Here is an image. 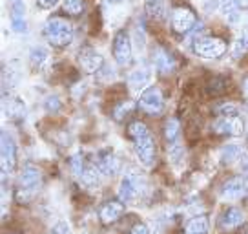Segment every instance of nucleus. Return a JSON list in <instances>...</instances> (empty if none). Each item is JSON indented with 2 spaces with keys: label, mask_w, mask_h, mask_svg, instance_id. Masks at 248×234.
<instances>
[{
  "label": "nucleus",
  "mask_w": 248,
  "mask_h": 234,
  "mask_svg": "<svg viewBox=\"0 0 248 234\" xmlns=\"http://www.w3.org/2000/svg\"><path fill=\"white\" fill-rule=\"evenodd\" d=\"M243 92H245V95L248 97V77L245 79V83H243Z\"/></svg>",
  "instance_id": "79ce46f5"
},
{
  "label": "nucleus",
  "mask_w": 248,
  "mask_h": 234,
  "mask_svg": "<svg viewBox=\"0 0 248 234\" xmlns=\"http://www.w3.org/2000/svg\"><path fill=\"white\" fill-rule=\"evenodd\" d=\"M44 106H46L47 112H57V110L61 108V99H59L57 95H51V97H47L46 99Z\"/></svg>",
  "instance_id": "72a5a7b5"
},
{
  "label": "nucleus",
  "mask_w": 248,
  "mask_h": 234,
  "mask_svg": "<svg viewBox=\"0 0 248 234\" xmlns=\"http://www.w3.org/2000/svg\"><path fill=\"white\" fill-rule=\"evenodd\" d=\"M144 9L152 18H163L166 15V0H144Z\"/></svg>",
  "instance_id": "b1692460"
},
{
  "label": "nucleus",
  "mask_w": 248,
  "mask_h": 234,
  "mask_svg": "<svg viewBox=\"0 0 248 234\" xmlns=\"http://www.w3.org/2000/svg\"><path fill=\"white\" fill-rule=\"evenodd\" d=\"M97 167H99V170H101L104 176H117V174H119V168H121L119 159H117L113 154H109V152L99 154V157H97Z\"/></svg>",
  "instance_id": "dca6fc26"
},
{
  "label": "nucleus",
  "mask_w": 248,
  "mask_h": 234,
  "mask_svg": "<svg viewBox=\"0 0 248 234\" xmlns=\"http://www.w3.org/2000/svg\"><path fill=\"white\" fill-rule=\"evenodd\" d=\"M6 114H8L9 117H13V119L22 117L24 116V101L22 99H18V97H11V99H8V102H6Z\"/></svg>",
  "instance_id": "393cba45"
},
{
  "label": "nucleus",
  "mask_w": 248,
  "mask_h": 234,
  "mask_svg": "<svg viewBox=\"0 0 248 234\" xmlns=\"http://www.w3.org/2000/svg\"><path fill=\"white\" fill-rule=\"evenodd\" d=\"M53 234H70V227L66 221H61L53 227Z\"/></svg>",
  "instance_id": "4c0bfd02"
},
{
  "label": "nucleus",
  "mask_w": 248,
  "mask_h": 234,
  "mask_svg": "<svg viewBox=\"0 0 248 234\" xmlns=\"http://www.w3.org/2000/svg\"><path fill=\"white\" fill-rule=\"evenodd\" d=\"M243 221H245L243 211L237 209V207H230V209H226V211L223 212L221 221H219V227H221L223 231H232L235 227H239Z\"/></svg>",
  "instance_id": "4468645a"
},
{
  "label": "nucleus",
  "mask_w": 248,
  "mask_h": 234,
  "mask_svg": "<svg viewBox=\"0 0 248 234\" xmlns=\"http://www.w3.org/2000/svg\"><path fill=\"white\" fill-rule=\"evenodd\" d=\"M101 174L99 167H86L84 172L80 174V185L86 188V190H95V188L101 185Z\"/></svg>",
  "instance_id": "6ab92c4d"
},
{
  "label": "nucleus",
  "mask_w": 248,
  "mask_h": 234,
  "mask_svg": "<svg viewBox=\"0 0 248 234\" xmlns=\"http://www.w3.org/2000/svg\"><path fill=\"white\" fill-rule=\"evenodd\" d=\"M168 157L173 165H181L185 161V149L179 143H171L168 147Z\"/></svg>",
  "instance_id": "bb28decb"
},
{
  "label": "nucleus",
  "mask_w": 248,
  "mask_h": 234,
  "mask_svg": "<svg viewBox=\"0 0 248 234\" xmlns=\"http://www.w3.org/2000/svg\"><path fill=\"white\" fill-rule=\"evenodd\" d=\"M202 32H204V26H202V24L194 26L192 32L186 33V35H188V37H186V44H188V46H195V44L202 39Z\"/></svg>",
  "instance_id": "c85d7f7f"
},
{
  "label": "nucleus",
  "mask_w": 248,
  "mask_h": 234,
  "mask_svg": "<svg viewBox=\"0 0 248 234\" xmlns=\"http://www.w3.org/2000/svg\"><path fill=\"white\" fill-rule=\"evenodd\" d=\"M139 106L148 114H159L164 106L163 95L159 92V88L155 86H148L146 90L140 94L139 97Z\"/></svg>",
  "instance_id": "0eeeda50"
},
{
  "label": "nucleus",
  "mask_w": 248,
  "mask_h": 234,
  "mask_svg": "<svg viewBox=\"0 0 248 234\" xmlns=\"http://www.w3.org/2000/svg\"><path fill=\"white\" fill-rule=\"evenodd\" d=\"M164 137L168 143H175L179 137V121L177 119H168L164 125Z\"/></svg>",
  "instance_id": "a878e982"
},
{
  "label": "nucleus",
  "mask_w": 248,
  "mask_h": 234,
  "mask_svg": "<svg viewBox=\"0 0 248 234\" xmlns=\"http://www.w3.org/2000/svg\"><path fill=\"white\" fill-rule=\"evenodd\" d=\"M130 234H150V229H148V225H144V223H135V225L132 227Z\"/></svg>",
  "instance_id": "e433bc0d"
},
{
  "label": "nucleus",
  "mask_w": 248,
  "mask_h": 234,
  "mask_svg": "<svg viewBox=\"0 0 248 234\" xmlns=\"http://www.w3.org/2000/svg\"><path fill=\"white\" fill-rule=\"evenodd\" d=\"M154 64H155V68L161 71L163 75H170L171 71L175 70V63H173L171 55L168 53V51L161 50V48H157V50H155Z\"/></svg>",
  "instance_id": "f3484780"
},
{
  "label": "nucleus",
  "mask_w": 248,
  "mask_h": 234,
  "mask_svg": "<svg viewBox=\"0 0 248 234\" xmlns=\"http://www.w3.org/2000/svg\"><path fill=\"white\" fill-rule=\"evenodd\" d=\"M171 26L173 30L181 35L192 32V28L195 26V15L188 8H177L173 9V15H171Z\"/></svg>",
  "instance_id": "6e6552de"
},
{
  "label": "nucleus",
  "mask_w": 248,
  "mask_h": 234,
  "mask_svg": "<svg viewBox=\"0 0 248 234\" xmlns=\"http://www.w3.org/2000/svg\"><path fill=\"white\" fill-rule=\"evenodd\" d=\"M217 114L219 117H228V116H237V108L233 106V104H221L219 108H217Z\"/></svg>",
  "instance_id": "2f4dec72"
},
{
  "label": "nucleus",
  "mask_w": 248,
  "mask_h": 234,
  "mask_svg": "<svg viewBox=\"0 0 248 234\" xmlns=\"http://www.w3.org/2000/svg\"><path fill=\"white\" fill-rule=\"evenodd\" d=\"M11 18H26V8L22 0H13L11 4Z\"/></svg>",
  "instance_id": "7c9ffc66"
},
{
  "label": "nucleus",
  "mask_w": 248,
  "mask_h": 234,
  "mask_svg": "<svg viewBox=\"0 0 248 234\" xmlns=\"http://www.w3.org/2000/svg\"><path fill=\"white\" fill-rule=\"evenodd\" d=\"M132 108V102H126V104H121L119 108L115 110V117L117 119H123V114H126L128 110Z\"/></svg>",
  "instance_id": "ea45409f"
},
{
  "label": "nucleus",
  "mask_w": 248,
  "mask_h": 234,
  "mask_svg": "<svg viewBox=\"0 0 248 234\" xmlns=\"http://www.w3.org/2000/svg\"><path fill=\"white\" fill-rule=\"evenodd\" d=\"M194 51L202 59H219L221 55H225L226 44L225 40L216 37H202L194 46Z\"/></svg>",
  "instance_id": "39448f33"
},
{
  "label": "nucleus",
  "mask_w": 248,
  "mask_h": 234,
  "mask_svg": "<svg viewBox=\"0 0 248 234\" xmlns=\"http://www.w3.org/2000/svg\"><path fill=\"white\" fill-rule=\"evenodd\" d=\"M150 81H152V71L150 68H139V70L132 71V75L128 77V86L133 94H142L150 86Z\"/></svg>",
  "instance_id": "9b49d317"
},
{
  "label": "nucleus",
  "mask_w": 248,
  "mask_h": 234,
  "mask_svg": "<svg viewBox=\"0 0 248 234\" xmlns=\"http://www.w3.org/2000/svg\"><path fill=\"white\" fill-rule=\"evenodd\" d=\"M248 192V181L241 180V178H233V180L226 181L223 185V198L225 200H239Z\"/></svg>",
  "instance_id": "ddd939ff"
},
{
  "label": "nucleus",
  "mask_w": 248,
  "mask_h": 234,
  "mask_svg": "<svg viewBox=\"0 0 248 234\" xmlns=\"http://www.w3.org/2000/svg\"><path fill=\"white\" fill-rule=\"evenodd\" d=\"M247 51H248V26L243 28L239 35L235 37V40H233V44H232V50H230V57H232V59H239V57H243Z\"/></svg>",
  "instance_id": "4be33fe9"
},
{
  "label": "nucleus",
  "mask_w": 248,
  "mask_h": 234,
  "mask_svg": "<svg viewBox=\"0 0 248 234\" xmlns=\"http://www.w3.org/2000/svg\"><path fill=\"white\" fill-rule=\"evenodd\" d=\"M214 130L217 134H230V135H241L243 134V121L237 116L219 117L214 123Z\"/></svg>",
  "instance_id": "9d476101"
},
{
  "label": "nucleus",
  "mask_w": 248,
  "mask_h": 234,
  "mask_svg": "<svg viewBox=\"0 0 248 234\" xmlns=\"http://www.w3.org/2000/svg\"><path fill=\"white\" fill-rule=\"evenodd\" d=\"M84 9V0H66L64 2V11L68 15H80Z\"/></svg>",
  "instance_id": "cd10ccee"
},
{
  "label": "nucleus",
  "mask_w": 248,
  "mask_h": 234,
  "mask_svg": "<svg viewBox=\"0 0 248 234\" xmlns=\"http://www.w3.org/2000/svg\"><path fill=\"white\" fill-rule=\"evenodd\" d=\"M101 70H102V73L99 71V79H101V81H111V79L115 77V75H113V70H111L109 66H102Z\"/></svg>",
  "instance_id": "c9c22d12"
},
{
  "label": "nucleus",
  "mask_w": 248,
  "mask_h": 234,
  "mask_svg": "<svg viewBox=\"0 0 248 234\" xmlns=\"http://www.w3.org/2000/svg\"><path fill=\"white\" fill-rule=\"evenodd\" d=\"M40 183H42L40 170L28 165L20 174V180H18V200L20 201H30L31 198L39 192Z\"/></svg>",
  "instance_id": "f03ea898"
},
{
  "label": "nucleus",
  "mask_w": 248,
  "mask_h": 234,
  "mask_svg": "<svg viewBox=\"0 0 248 234\" xmlns=\"http://www.w3.org/2000/svg\"><path fill=\"white\" fill-rule=\"evenodd\" d=\"M208 216L204 214H199V216H194L185 227V234H206L208 233Z\"/></svg>",
  "instance_id": "412c9836"
},
{
  "label": "nucleus",
  "mask_w": 248,
  "mask_h": 234,
  "mask_svg": "<svg viewBox=\"0 0 248 234\" xmlns=\"http://www.w3.org/2000/svg\"><path fill=\"white\" fill-rule=\"evenodd\" d=\"M119 201L123 203H133L137 200V196H139V185H137V181L135 178L132 176H126L123 181H121V185H119Z\"/></svg>",
  "instance_id": "f8f14e48"
},
{
  "label": "nucleus",
  "mask_w": 248,
  "mask_h": 234,
  "mask_svg": "<svg viewBox=\"0 0 248 234\" xmlns=\"http://www.w3.org/2000/svg\"><path fill=\"white\" fill-rule=\"evenodd\" d=\"M71 172H73V176H75V178H80V174H82V172H84V161H82V156H73L71 157Z\"/></svg>",
  "instance_id": "c756f323"
},
{
  "label": "nucleus",
  "mask_w": 248,
  "mask_h": 234,
  "mask_svg": "<svg viewBox=\"0 0 248 234\" xmlns=\"http://www.w3.org/2000/svg\"><path fill=\"white\" fill-rule=\"evenodd\" d=\"M37 4H39L42 9H51L59 4V0H37Z\"/></svg>",
  "instance_id": "58836bf2"
},
{
  "label": "nucleus",
  "mask_w": 248,
  "mask_h": 234,
  "mask_svg": "<svg viewBox=\"0 0 248 234\" xmlns=\"http://www.w3.org/2000/svg\"><path fill=\"white\" fill-rule=\"evenodd\" d=\"M2 149H0V167H2V176H8L15 170L16 167V145L13 137L6 130L0 134Z\"/></svg>",
  "instance_id": "7ed1b4c3"
},
{
  "label": "nucleus",
  "mask_w": 248,
  "mask_h": 234,
  "mask_svg": "<svg viewBox=\"0 0 248 234\" xmlns=\"http://www.w3.org/2000/svg\"><path fill=\"white\" fill-rule=\"evenodd\" d=\"M113 59L119 66H128L130 61H132V53H133V44H132V37L128 32H119L113 39Z\"/></svg>",
  "instance_id": "20e7f679"
},
{
  "label": "nucleus",
  "mask_w": 248,
  "mask_h": 234,
  "mask_svg": "<svg viewBox=\"0 0 248 234\" xmlns=\"http://www.w3.org/2000/svg\"><path fill=\"white\" fill-rule=\"evenodd\" d=\"M11 28H13L16 33H22V35L28 33V24H26V18H11Z\"/></svg>",
  "instance_id": "473e14b6"
},
{
  "label": "nucleus",
  "mask_w": 248,
  "mask_h": 234,
  "mask_svg": "<svg viewBox=\"0 0 248 234\" xmlns=\"http://www.w3.org/2000/svg\"><path fill=\"white\" fill-rule=\"evenodd\" d=\"M219 9L228 24H237L241 20V8L237 0H219Z\"/></svg>",
  "instance_id": "aec40b11"
},
{
  "label": "nucleus",
  "mask_w": 248,
  "mask_h": 234,
  "mask_svg": "<svg viewBox=\"0 0 248 234\" xmlns=\"http://www.w3.org/2000/svg\"><path fill=\"white\" fill-rule=\"evenodd\" d=\"M241 156H243V147H241V145H235V143L225 145L223 150H221V163L232 165V163H235Z\"/></svg>",
  "instance_id": "5701e85b"
},
{
  "label": "nucleus",
  "mask_w": 248,
  "mask_h": 234,
  "mask_svg": "<svg viewBox=\"0 0 248 234\" xmlns=\"http://www.w3.org/2000/svg\"><path fill=\"white\" fill-rule=\"evenodd\" d=\"M30 63L35 70L44 71L49 66V51L42 46H35L30 50Z\"/></svg>",
  "instance_id": "a211bd4d"
},
{
  "label": "nucleus",
  "mask_w": 248,
  "mask_h": 234,
  "mask_svg": "<svg viewBox=\"0 0 248 234\" xmlns=\"http://www.w3.org/2000/svg\"><path fill=\"white\" fill-rule=\"evenodd\" d=\"M124 212V203L123 201H106L99 211L102 223H113L115 219L121 218Z\"/></svg>",
  "instance_id": "2eb2a0df"
},
{
  "label": "nucleus",
  "mask_w": 248,
  "mask_h": 234,
  "mask_svg": "<svg viewBox=\"0 0 248 234\" xmlns=\"http://www.w3.org/2000/svg\"><path fill=\"white\" fill-rule=\"evenodd\" d=\"M237 2H239L241 9H247V11H248V0H237Z\"/></svg>",
  "instance_id": "a19ab883"
},
{
  "label": "nucleus",
  "mask_w": 248,
  "mask_h": 234,
  "mask_svg": "<svg viewBox=\"0 0 248 234\" xmlns=\"http://www.w3.org/2000/svg\"><path fill=\"white\" fill-rule=\"evenodd\" d=\"M78 63L88 73H99V70L104 66V59L99 51H95L92 48H84L78 53Z\"/></svg>",
  "instance_id": "1a4fd4ad"
},
{
  "label": "nucleus",
  "mask_w": 248,
  "mask_h": 234,
  "mask_svg": "<svg viewBox=\"0 0 248 234\" xmlns=\"http://www.w3.org/2000/svg\"><path fill=\"white\" fill-rule=\"evenodd\" d=\"M135 154L139 157V161L144 167H154L155 163V143L152 139L150 134H144V135H139L135 137Z\"/></svg>",
  "instance_id": "423d86ee"
},
{
  "label": "nucleus",
  "mask_w": 248,
  "mask_h": 234,
  "mask_svg": "<svg viewBox=\"0 0 248 234\" xmlns=\"http://www.w3.org/2000/svg\"><path fill=\"white\" fill-rule=\"evenodd\" d=\"M44 37L51 46L64 48L73 40V26L66 18L51 17L44 24Z\"/></svg>",
  "instance_id": "f257e3e1"
},
{
  "label": "nucleus",
  "mask_w": 248,
  "mask_h": 234,
  "mask_svg": "<svg viewBox=\"0 0 248 234\" xmlns=\"http://www.w3.org/2000/svg\"><path fill=\"white\" fill-rule=\"evenodd\" d=\"M132 44H135L137 51H140V53H142V50H144V33L140 32V30L135 33V42L132 40Z\"/></svg>",
  "instance_id": "f704fd0d"
}]
</instances>
